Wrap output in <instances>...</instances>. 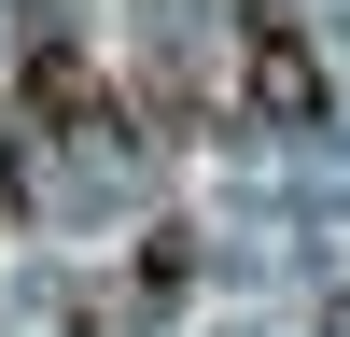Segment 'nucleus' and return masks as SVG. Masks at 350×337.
<instances>
[{"instance_id": "2", "label": "nucleus", "mask_w": 350, "mask_h": 337, "mask_svg": "<svg viewBox=\"0 0 350 337\" xmlns=\"http://www.w3.org/2000/svg\"><path fill=\"white\" fill-rule=\"evenodd\" d=\"M14 112H28L42 140H112V127H126V99L84 71V42H28V84H14Z\"/></svg>"}, {"instance_id": "1", "label": "nucleus", "mask_w": 350, "mask_h": 337, "mask_svg": "<svg viewBox=\"0 0 350 337\" xmlns=\"http://www.w3.org/2000/svg\"><path fill=\"white\" fill-rule=\"evenodd\" d=\"M239 112H252V127H323V112H336L323 56H308V28L280 14V0H252V42H239Z\"/></svg>"}]
</instances>
